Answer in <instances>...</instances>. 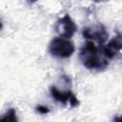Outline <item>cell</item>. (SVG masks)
<instances>
[{
    "mask_svg": "<svg viewBox=\"0 0 122 122\" xmlns=\"http://www.w3.org/2000/svg\"><path fill=\"white\" fill-rule=\"evenodd\" d=\"M79 58L89 70L102 71L109 65V60L104 56L101 47L97 48L93 42H87L81 48Z\"/></svg>",
    "mask_w": 122,
    "mask_h": 122,
    "instance_id": "obj_1",
    "label": "cell"
},
{
    "mask_svg": "<svg viewBox=\"0 0 122 122\" xmlns=\"http://www.w3.org/2000/svg\"><path fill=\"white\" fill-rule=\"evenodd\" d=\"M49 51L58 58H68L74 52V45L67 38L56 37L49 45Z\"/></svg>",
    "mask_w": 122,
    "mask_h": 122,
    "instance_id": "obj_2",
    "label": "cell"
},
{
    "mask_svg": "<svg viewBox=\"0 0 122 122\" xmlns=\"http://www.w3.org/2000/svg\"><path fill=\"white\" fill-rule=\"evenodd\" d=\"M55 30L58 33L59 37L70 38L75 33V31L77 30V27L71 16L69 14H65L57 21L55 25Z\"/></svg>",
    "mask_w": 122,
    "mask_h": 122,
    "instance_id": "obj_3",
    "label": "cell"
},
{
    "mask_svg": "<svg viewBox=\"0 0 122 122\" xmlns=\"http://www.w3.org/2000/svg\"><path fill=\"white\" fill-rule=\"evenodd\" d=\"M83 36L86 39L92 41H97L99 44H103L108 38V32L106 28L102 24H96L83 29Z\"/></svg>",
    "mask_w": 122,
    "mask_h": 122,
    "instance_id": "obj_4",
    "label": "cell"
},
{
    "mask_svg": "<svg viewBox=\"0 0 122 122\" xmlns=\"http://www.w3.org/2000/svg\"><path fill=\"white\" fill-rule=\"evenodd\" d=\"M50 92H51V95L56 101L61 102L63 104H66V103L69 102L70 105L72 106V107H76L79 104L77 98L69 90L68 91H61L58 88H56L55 86H51V89H50Z\"/></svg>",
    "mask_w": 122,
    "mask_h": 122,
    "instance_id": "obj_5",
    "label": "cell"
},
{
    "mask_svg": "<svg viewBox=\"0 0 122 122\" xmlns=\"http://www.w3.org/2000/svg\"><path fill=\"white\" fill-rule=\"evenodd\" d=\"M121 47H122L121 35L118 34L115 37H113L107 45L101 46V50H102L104 56L108 60H111V59H113L117 54L120 53Z\"/></svg>",
    "mask_w": 122,
    "mask_h": 122,
    "instance_id": "obj_6",
    "label": "cell"
},
{
    "mask_svg": "<svg viewBox=\"0 0 122 122\" xmlns=\"http://www.w3.org/2000/svg\"><path fill=\"white\" fill-rule=\"evenodd\" d=\"M16 112L14 109L8 110L2 116H0V121H16Z\"/></svg>",
    "mask_w": 122,
    "mask_h": 122,
    "instance_id": "obj_7",
    "label": "cell"
},
{
    "mask_svg": "<svg viewBox=\"0 0 122 122\" xmlns=\"http://www.w3.org/2000/svg\"><path fill=\"white\" fill-rule=\"evenodd\" d=\"M36 111H37L39 113H41V114H46V113H48V112H50V109H49L47 106L38 105V106L36 107Z\"/></svg>",
    "mask_w": 122,
    "mask_h": 122,
    "instance_id": "obj_8",
    "label": "cell"
},
{
    "mask_svg": "<svg viewBox=\"0 0 122 122\" xmlns=\"http://www.w3.org/2000/svg\"><path fill=\"white\" fill-rule=\"evenodd\" d=\"M27 2H29V3H35V2H37L38 0H26Z\"/></svg>",
    "mask_w": 122,
    "mask_h": 122,
    "instance_id": "obj_9",
    "label": "cell"
},
{
    "mask_svg": "<svg viewBox=\"0 0 122 122\" xmlns=\"http://www.w3.org/2000/svg\"><path fill=\"white\" fill-rule=\"evenodd\" d=\"M1 29H2V23H1V21H0V30H1Z\"/></svg>",
    "mask_w": 122,
    "mask_h": 122,
    "instance_id": "obj_10",
    "label": "cell"
}]
</instances>
